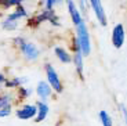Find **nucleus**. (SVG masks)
Wrapping results in <instances>:
<instances>
[{
  "label": "nucleus",
  "instance_id": "nucleus-19",
  "mask_svg": "<svg viewBox=\"0 0 127 126\" xmlns=\"http://www.w3.org/2000/svg\"><path fill=\"white\" fill-rule=\"evenodd\" d=\"M24 0H0V8L1 10H8L22 4Z\"/></svg>",
  "mask_w": 127,
  "mask_h": 126
},
{
  "label": "nucleus",
  "instance_id": "nucleus-1",
  "mask_svg": "<svg viewBox=\"0 0 127 126\" xmlns=\"http://www.w3.org/2000/svg\"><path fill=\"white\" fill-rule=\"evenodd\" d=\"M44 22H48L54 26H60V17L57 15L55 10H47V8H41L39 13H35L33 15H29L26 18V26L31 29H36L44 24Z\"/></svg>",
  "mask_w": 127,
  "mask_h": 126
},
{
  "label": "nucleus",
  "instance_id": "nucleus-7",
  "mask_svg": "<svg viewBox=\"0 0 127 126\" xmlns=\"http://www.w3.org/2000/svg\"><path fill=\"white\" fill-rule=\"evenodd\" d=\"M89 3H90V8L93 10V14H94L95 19L98 21V24L101 26H106L108 25V18H106V13H105L102 0H89Z\"/></svg>",
  "mask_w": 127,
  "mask_h": 126
},
{
  "label": "nucleus",
  "instance_id": "nucleus-2",
  "mask_svg": "<svg viewBox=\"0 0 127 126\" xmlns=\"http://www.w3.org/2000/svg\"><path fill=\"white\" fill-rule=\"evenodd\" d=\"M13 42H14V44H15L17 47H18L19 53L22 54V57L26 61L33 63V61H36V60L40 58L41 50L33 43V42L26 40L24 36H15Z\"/></svg>",
  "mask_w": 127,
  "mask_h": 126
},
{
  "label": "nucleus",
  "instance_id": "nucleus-9",
  "mask_svg": "<svg viewBox=\"0 0 127 126\" xmlns=\"http://www.w3.org/2000/svg\"><path fill=\"white\" fill-rule=\"evenodd\" d=\"M65 4H66V7H68V13H69V17H70V21H72L73 26L79 25L84 18H83V14L80 13L76 1H75V0H65Z\"/></svg>",
  "mask_w": 127,
  "mask_h": 126
},
{
  "label": "nucleus",
  "instance_id": "nucleus-12",
  "mask_svg": "<svg viewBox=\"0 0 127 126\" xmlns=\"http://www.w3.org/2000/svg\"><path fill=\"white\" fill-rule=\"evenodd\" d=\"M36 108H37V112H36V117H35V122L40 123L47 119L48 114H50V107H48L47 101L37 100L36 101Z\"/></svg>",
  "mask_w": 127,
  "mask_h": 126
},
{
  "label": "nucleus",
  "instance_id": "nucleus-11",
  "mask_svg": "<svg viewBox=\"0 0 127 126\" xmlns=\"http://www.w3.org/2000/svg\"><path fill=\"white\" fill-rule=\"evenodd\" d=\"M84 58L86 57L83 56L80 50H76L72 53V64L80 79H83V76H84Z\"/></svg>",
  "mask_w": 127,
  "mask_h": 126
},
{
  "label": "nucleus",
  "instance_id": "nucleus-15",
  "mask_svg": "<svg viewBox=\"0 0 127 126\" xmlns=\"http://www.w3.org/2000/svg\"><path fill=\"white\" fill-rule=\"evenodd\" d=\"M29 79L26 76H13V78H7V80L4 82V87L8 90H17L18 87L26 85Z\"/></svg>",
  "mask_w": 127,
  "mask_h": 126
},
{
  "label": "nucleus",
  "instance_id": "nucleus-20",
  "mask_svg": "<svg viewBox=\"0 0 127 126\" xmlns=\"http://www.w3.org/2000/svg\"><path fill=\"white\" fill-rule=\"evenodd\" d=\"M65 3V0H41V4H43V8L47 10H54L57 6Z\"/></svg>",
  "mask_w": 127,
  "mask_h": 126
},
{
  "label": "nucleus",
  "instance_id": "nucleus-10",
  "mask_svg": "<svg viewBox=\"0 0 127 126\" xmlns=\"http://www.w3.org/2000/svg\"><path fill=\"white\" fill-rule=\"evenodd\" d=\"M35 93H36V96L39 97V100L47 101L48 98L53 96L54 90H53L51 86L47 83V80H40V82H37V85H36Z\"/></svg>",
  "mask_w": 127,
  "mask_h": 126
},
{
  "label": "nucleus",
  "instance_id": "nucleus-22",
  "mask_svg": "<svg viewBox=\"0 0 127 126\" xmlns=\"http://www.w3.org/2000/svg\"><path fill=\"white\" fill-rule=\"evenodd\" d=\"M119 111H120V115H122L123 122L127 123V107H126V104L120 103V104H119Z\"/></svg>",
  "mask_w": 127,
  "mask_h": 126
},
{
  "label": "nucleus",
  "instance_id": "nucleus-13",
  "mask_svg": "<svg viewBox=\"0 0 127 126\" xmlns=\"http://www.w3.org/2000/svg\"><path fill=\"white\" fill-rule=\"evenodd\" d=\"M28 17H29L28 8H26V7L24 6V3H22V4H19V6L14 7L13 11L6 15V18H7V19H13V21H19V22H21V19L28 18Z\"/></svg>",
  "mask_w": 127,
  "mask_h": 126
},
{
  "label": "nucleus",
  "instance_id": "nucleus-21",
  "mask_svg": "<svg viewBox=\"0 0 127 126\" xmlns=\"http://www.w3.org/2000/svg\"><path fill=\"white\" fill-rule=\"evenodd\" d=\"M76 4H77V7H79V10H80V13L82 14L89 13V10H90L89 0H76Z\"/></svg>",
  "mask_w": 127,
  "mask_h": 126
},
{
  "label": "nucleus",
  "instance_id": "nucleus-8",
  "mask_svg": "<svg viewBox=\"0 0 127 126\" xmlns=\"http://www.w3.org/2000/svg\"><path fill=\"white\" fill-rule=\"evenodd\" d=\"M36 112H37L36 104H28V103H24L22 105H19L18 108H15V117L18 118L19 121L35 119Z\"/></svg>",
  "mask_w": 127,
  "mask_h": 126
},
{
  "label": "nucleus",
  "instance_id": "nucleus-14",
  "mask_svg": "<svg viewBox=\"0 0 127 126\" xmlns=\"http://www.w3.org/2000/svg\"><path fill=\"white\" fill-rule=\"evenodd\" d=\"M54 56L61 64H72V53L62 46H55Z\"/></svg>",
  "mask_w": 127,
  "mask_h": 126
},
{
  "label": "nucleus",
  "instance_id": "nucleus-4",
  "mask_svg": "<svg viewBox=\"0 0 127 126\" xmlns=\"http://www.w3.org/2000/svg\"><path fill=\"white\" fill-rule=\"evenodd\" d=\"M44 73H46V80L51 86V89L54 90V93L61 94L64 91V83L61 80L60 75H58L57 69L53 66V64H50V63L44 64Z\"/></svg>",
  "mask_w": 127,
  "mask_h": 126
},
{
  "label": "nucleus",
  "instance_id": "nucleus-24",
  "mask_svg": "<svg viewBox=\"0 0 127 126\" xmlns=\"http://www.w3.org/2000/svg\"><path fill=\"white\" fill-rule=\"evenodd\" d=\"M1 90H3V86L0 85V93H1Z\"/></svg>",
  "mask_w": 127,
  "mask_h": 126
},
{
  "label": "nucleus",
  "instance_id": "nucleus-18",
  "mask_svg": "<svg viewBox=\"0 0 127 126\" xmlns=\"http://www.w3.org/2000/svg\"><path fill=\"white\" fill-rule=\"evenodd\" d=\"M18 26H19V21H13V19H7V18H4L1 21V28L7 32L15 31V29H18Z\"/></svg>",
  "mask_w": 127,
  "mask_h": 126
},
{
  "label": "nucleus",
  "instance_id": "nucleus-3",
  "mask_svg": "<svg viewBox=\"0 0 127 126\" xmlns=\"http://www.w3.org/2000/svg\"><path fill=\"white\" fill-rule=\"evenodd\" d=\"M75 39H76L79 49L84 57H89L91 54V35H90L89 26L86 21L83 19L79 25L75 26Z\"/></svg>",
  "mask_w": 127,
  "mask_h": 126
},
{
  "label": "nucleus",
  "instance_id": "nucleus-25",
  "mask_svg": "<svg viewBox=\"0 0 127 126\" xmlns=\"http://www.w3.org/2000/svg\"><path fill=\"white\" fill-rule=\"evenodd\" d=\"M0 10H1V8H0Z\"/></svg>",
  "mask_w": 127,
  "mask_h": 126
},
{
  "label": "nucleus",
  "instance_id": "nucleus-5",
  "mask_svg": "<svg viewBox=\"0 0 127 126\" xmlns=\"http://www.w3.org/2000/svg\"><path fill=\"white\" fill-rule=\"evenodd\" d=\"M15 94L13 93H0V118L10 117L14 111Z\"/></svg>",
  "mask_w": 127,
  "mask_h": 126
},
{
  "label": "nucleus",
  "instance_id": "nucleus-23",
  "mask_svg": "<svg viewBox=\"0 0 127 126\" xmlns=\"http://www.w3.org/2000/svg\"><path fill=\"white\" fill-rule=\"evenodd\" d=\"M6 80H7V76L4 75L3 72H0V85L3 86V85H4V82H6Z\"/></svg>",
  "mask_w": 127,
  "mask_h": 126
},
{
  "label": "nucleus",
  "instance_id": "nucleus-16",
  "mask_svg": "<svg viewBox=\"0 0 127 126\" xmlns=\"http://www.w3.org/2000/svg\"><path fill=\"white\" fill-rule=\"evenodd\" d=\"M32 93H33V90L31 87H28L26 85L21 86L15 90V96H17L15 101H25L26 98H29L32 96Z\"/></svg>",
  "mask_w": 127,
  "mask_h": 126
},
{
  "label": "nucleus",
  "instance_id": "nucleus-6",
  "mask_svg": "<svg viewBox=\"0 0 127 126\" xmlns=\"http://www.w3.org/2000/svg\"><path fill=\"white\" fill-rule=\"evenodd\" d=\"M111 42L115 49H122L126 43V28L123 24H116L112 28Z\"/></svg>",
  "mask_w": 127,
  "mask_h": 126
},
{
  "label": "nucleus",
  "instance_id": "nucleus-17",
  "mask_svg": "<svg viewBox=\"0 0 127 126\" xmlns=\"http://www.w3.org/2000/svg\"><path fill=\"white\" fill-rule=\"evenodd\" d=\"M98 119H99L101 126H115L111 114H109L106 110H101V111H99V112H98Z\"/></svg>",
  "mask_w": 127,
  "mask_h": 126
}]
</instances>
